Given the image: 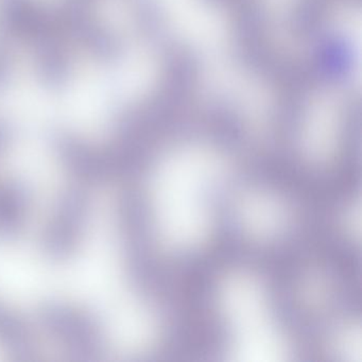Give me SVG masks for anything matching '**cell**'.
Returning a JSON list of instances; mask_svg holds the SVG:
<instances>
[{
  "label": "cell",
  "mask_w": 362,
  "mask_h": 362,
  "mask_svg": "<svg viewBox=\"0 0 362 362\" xmlns=\"http://www.w3.org/2000/svg\"><path fill=\"white\" fill-rule=\"evenodd\" d=\"M0 347L16 359H28L35 353V338L24 320L0 303Z\"/></svg>",
  "instance_id": "7"
},
{
  "label": "cell",
  "mask_w": 362,
  "mask_h": 362,
  "mask_svg": "<svg viewBox=\"0 0 362 362\" xmlns=\"http://www.w3.org/2000/svg\"><path fill=\"white\" fill-rule=\"evenodd\" d=\"M169 25L186 43L214 52L228 42L226 18L205 0H158Z\"/></svg>",
  "instance_id": "2"
},
{
  "label": "cell",
  "mask_w": 362,
  "mask_h": 362,
  "mask_svg": "<svg viewBox=\"0 0 362 362\" xmlns=\"http://www.w3.org/2000/svg\"><path fill=\"white\" fill-rule=\"evenodd\" d=\"M90 211V197L84 190L74 188L62 194L44 230L42 245L48 257H71L86 232Z\"/></svg>",
  "instance_id": "3"
},
{
  "label": "cell",
  "mask_w": 362,
  "mask_h": 362,
  "mask_svg": "<svg viewBox=\"0 0 362 362\" xmlns=\"http://www.w3.org/2000/svg\"><path fill=\"white\" fill-rule=\"evenodd\" d=\"M340 101L336 95L325 93L313 99L305 117L303 139L313 146L329 145L338 134Z\"/></svg>",
  "instance_id": "5"
},
{
  "label": "cell",
  "mask_w": 362,
  "mask_h": 362,
  "mask_svg": "<svg viewBox=\"0 0 362 362\" xmlns=\"http://www.w3.org/2000/svg\"><path fill=\"white\" fill-rule=\"evenodd\" d=\"M205 80L211 92L236 103L253 119H260L268 113L270 100L266 88L233 65H211Z\"/></svg>",
  "instance_id": "4"
},
{
  "label": "cell",
  "mask_w": 362,
  "mask_h": 362,
  "mask_svg": "<svg viewBox=\"0 0 362 362\" xmlns=\"http://www.w3.org/2000/svg\"><path fill=\"white\" fill-rule=\"evenodd\" d=\"M28 190L18 181L0 182V239H11L24 226L29 209Z\"/></svg>",
  "instance_id": "6"
},
{
  "label": "cell",
  "mask_w": 362,
  "mask_h": 362,
  "mask_svg": "<svg viewBox=\"0 0 362 362\" xmlns=\"http://www.w3.org/2000/svg\"><path fill=\"white\" fill-rule=\"evenodd\" d=\"M293 1H296V0H264L268 9L276 12L277 14L288 11L293 5Z\"/></svg>",
  "instance_id": "8"
},
{
  "label": "cell",
  "mask_w": 362,
  "mask_h": 362,
  "mask_svg": "<svg viewBox=\"0 0 362 362\" xmlns=\"http://www.w3.org/2000/svg\"><path fill=\"white\" fill-rule=\"evenodd\" d=\"M8 141V134L3 128H0V151L5 148Z\"/></svg>",
  "instance_id": "9"
},
{
  "label": "cell",
  "mask_w": 362,
  "mask_h": 362,
  "mask_svg": "<svg viewBox=\"0 0 362 362\" xmlns=\"http://www.w3.org/2000/svg\"><path fill=\"white\" fill-rule=\"evenodd\" d=\"M44 329L78 360L98 359L107 341L100 323L90 313L63 303L45 304L40 311Z\"/></svg>",
  "instance_id": "1"
}]
</instances>
